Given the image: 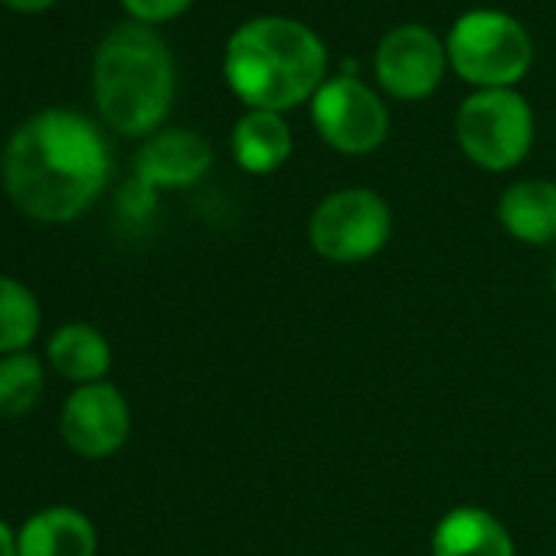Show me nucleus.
Instances as JSON below:
<instances>
[{
    "mask_svg": "<svg viewBox=\"0 0 556 556\" xmlns=\"http://www.w3.org/2000/svg\"><path fill=\"white\" fill-rule=\"evenodd\" d=\"M109 144L79 112L47 109L27 118L0 157L11 203L37 223L83 216L109 184Z\"/></svg>",
    "mask_w": 556,
    "mask_h": 556,
    "instance_id": "nucleus-1",
    "label": "nucleus"
},
{
    "mask_svg": "<svg viewBox=\"0 0 556 556\" xmlns=\"http://www.w3.org/2000/svg\"><path fill=\"white\" fill-rule=\"evenodd\" d=\"M325 40L292 17H252L232 30L223 76L245 109L289 112L315 99L328 83Z\"/></svg>",
    "mask_w": 556,
    "mask_h": 556,
    "instance_id": "nucleus-2",
    "label": "nucleus"
},
{
    "mask_svg": "<svg viewBox=\"0 0 556 556\" xmlns=\"http://www.w3.org/2000/svg\"><path fill=\"white\" fill-rule=\"evenodd\" d=\"M174 56L144 24L115 27L96 53L92 89L99 115L128 138L161 131L174 105Z\"/></svg>",
    "mask_w": 556,
    "mask_h": 556,
    "instance_id": "nucleus-3",
    "label": "nucleus"
},
{
    "mask_svg": "<svg viewBox=\"0 0 556 556\" xmlns=\"http://www.w3.org/2000/svg\"><path fill=\"white\" fill-rule=\"evenodd\" d=\"M448 66L475 89H514L533 63L527 27L491 8L462 14L445 40Z\"/></svg>",
    "mask_w": 556,
    "mask_h": 556,
    "instance_id": "nucleus-4",
    "label": "nucleus"
},
{
    "mask_svg": "<svg viewBox=\"0 0 556 556\" xmlns=\"http://www.w3.org/2000/svg\"><path fill=\"white\" fill-rule=\"evenodd\" d=\"M455 138L475 167L514 170L533 148V109L517 89H475L458 105Z\"/></svg>",
    "mask_w": 556,
    "mask_h": 556,
    "instance_id": "nucleus-5",
    "label": "nucleus"
},
{
    "mask_svg": "<svg viewBox=\"0 0 556 556\" xmlns=\"http://www.w3.org/2000/svg\"><path fill=\"white\" fill-rule=\"evenodd\" d=\"M393 236V210L370 187L328 193L308 219V245L331 265H361L377 258Z\"/></svg>",
    "mask_w": 556,
    "mask_h": 556,
    "instance_id": "nucleus-6",
    "label": "nucleus"
},
{
    "mask_svg": "<svg viewBox=\"0 0 556 556\" xmlns=\"http://www.w3.org/2000/svg\"><path fill=\"white\" fill-rule=\"evenodd\" d=\"M308 105L318 135L341 154H370L390 135V112L383 99L357 76L328 79Z\"/></svg>",
    "mask_w": 556,
    "mask_h": 556,
    "instance_id": "nucleus-7",
    "label": "nucleus"
},
{
    "mask_svg": "<svg viewBox=\"0 0 556 556\" xmlns=\"http://www.w3.org/2000/svg\"><path fill=\"white\" fill-rule=\"evenodd\" d=\"M448 66V53L445 43L419 27V24H406L390 30L380 47H377V83L383 86L387 96L400 99V102H419L429 99Z\"/></svg>",
    "mask_w": 556,
    "mask_h": 556,
    "instance_id": "nucleus-8",
    "label": "nucleus"
},
{
    "mask_svg": "<svg viewBox=\"0 0 556 556\" xmlns=\"http://www.w3.org/2000/svg\"><path fill=\"white\" fill-rule=\"evenodd\" d=\"M63 442L83 458H109L131 435V406L112 383L76 387L60 413Z\"/></svg>",
    "mask_w": 556,
    "mask_h": 556,
    "instance_id": "nucleus-9",
    "label": "nucleus"
},
{
    "mask_svg": "<svg viewBox=\"0 0 556 556\" xmlns=\"http://www.w3.org/2000/svg\"><path fill=\"white\" fill-rule=\"evenodd\" d=\"M210 167H213L210 141L187 128L154 131L135 157V177L151 190L193 187L206 177Z\"/></svg>",
    "mask_w": 556,
    "mask_h": 556,
    "instance_id": "nucleus-10",
    "label": "nucleus"
},
{
    "mask_svg": "<svg viewBox=\"0 0 556 556\" xmlns=\"http://www.w3.org/2000/svg\"><path fill=\"white\" fill-rule=\"evenodd\" d=\"M432 556H517L510 530L484 507H452L432 530Z\"/></svg>",
    "mask_w": 556,
    "mask_h": 556,
    "instance_id": "nucleus-11",
    "label": "nucleus"
},
{
    "mask_svg": "<svg viewBox=\"0 0 556 556\" xmlns=\"http://www.w3.org/2000/svg\"><path fill=\"white\" fill-rule=\"evenodd\" d=\"M96 523L76 507H43L17 530V556H96Z\"/></svg>",
    "mask_w": 556,
    "mask_h": 556,
    "instance_id": "nucleus-12",
    "label": "nucleus"
},
{
    "mask_svg": "<svg viewBox=\"0 0 556 556\" xmlns=\"http://www.w3.org/2000/svg\"><path fill=\"white\" fill-rule=\"evenodd\" d=\"M497 219L523 245L556 242V184L540 177L510 184L497 200Z\"/></svg>",
    "mask_w": 556,
    "mask_h": 556,
    "instance_id": "nucleus-13",
    "label": "nucleus"
},
{
    "mask_svg": "<svg viewBox=\"0 0 556 556\" xmlns=\"http://www.w3.org/2000/svg\"><path fill=\"white\" fill-rule=\"evenodd\" d=\"M232 161L245 174H275L278 167H286L292 157V128L278 112H258L249 109L229 135Z\"/></svg>",
    "mask_w": 556,
    "mask_h": 556,
    "instance_id": "nucleus-14",
    "label": "nucleus"
},
{
    "mask_svg": "<svg viewBox=\"0 0 556 556\" xmlns=\"http://www.w3.org/2000/svg\"><path fill=\"white\" fill-rule=\"evenodd\" d=\"M47 361L63 380H70L76 387H89V383L105 380V374L112 367V344L99 328L73 321L50 334Z\"/></svg>",
    "mask_w": 556,
    "mask_h": 556,
    "instance_id": "nucleus-15",
    "label": "nucleus"
},
{
    "mask_svg": "<svg viewBox=\"0 0 556 556\" xmlns=\"http://www.w3.org/2000/svg\"><path fill=\"white\" fill-rule=\"evenodd\" d=\"M40 302L11 275H0V357L27 351L40 334Z\"/></svg>",
    "mask_w": 556,
    "mask_h": 556,
    "instance_id": "nucleus-16",
    "label": "nucleus"
},
{
    "mask_svg": "<svg viewBox=\"0 0 556 556\" xmlns=\"http://www.w3.org/2000/svg\"><path fill=\"white\" fill-rule=\"evenodd\" d=\"M43 387H47V374L37 354L21 351L0 357V416L4 419L27 416L40 403Z\"/></svg>",
    "mask_w": 556,
    "mask_h": 556,
    "instance_id": "nucleus-17",
    "label": "nucleus"
},
{
    "mask_svg": "<svg viewBox=\"0 0 556 556\" xmlns=\"http://www.w3.org/2000/svg\"><path fill=\"white\" fill-rule=\"evenodd\" d=\"M190 4L193 0H122V8L135 17V24H144V27L177 21Z\"/></svg>",
    "mask_w": 556,
    "mask_h": 556,
    "instance_id": "nucleus-18",
    "label": "nucleus"
},
{
    "mask_svg": "<svg viewBox=\"0 0 556 556\" xmlns=\"http://www.w3.org/2000/svg\"><path fill=\"white\" fill-rule=\"evenodd\" d=\"M4 4H8L11 11H21V14H40V11L53 8L56 0H4Z\"/></svg>",
    "mask_w": 556,
    "mask_h": 556,
    "instance_id": "nucleus-19",
    "label": "nucleus"
},
{
    "mask_svg": "<svg viewBox=\"0 0 556 556\" xmlns=\"http://www.w3.org/2000/svg\"><path fill=\"white\" fill-rule=\"evenodd\" d=\"M0 556H17V533L8 520H0Z\"/></svg>",
    "mask_w": 556,
    "mask_h": 556,
    "instance_id": "nucleus-20",
    "label": "nucleus"
},
{
    "mask_svg": "<svg viewBox=\"0 0 556 556\" xmlns=\"http://www.w3.org/2000/svg\"><path fill=\"white\" fill-rule=\"evenodd\" d=\"M553 295H556V265H553Z\"/></svg>",
    "mask_w": 556,
    "mask_h": 556,
    "instance_id": "nucleus-21",
    "label": "nucleus"
}]
</instances>
